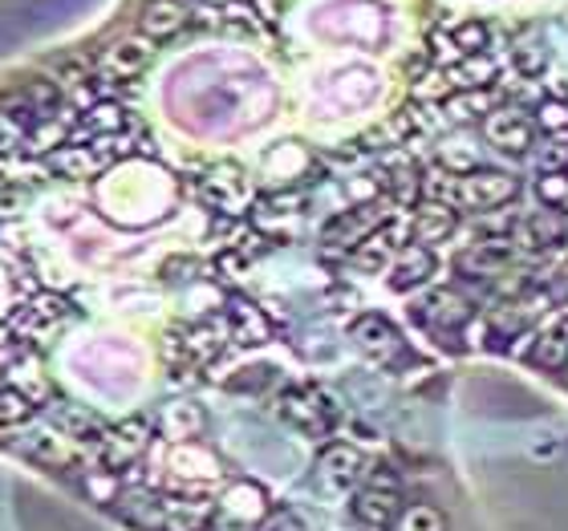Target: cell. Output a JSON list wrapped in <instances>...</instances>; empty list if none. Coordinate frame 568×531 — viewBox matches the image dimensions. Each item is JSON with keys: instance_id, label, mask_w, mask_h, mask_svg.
<instances>
[{"instance_id": "23", "label": "cell", "mask_w": 568, "mask_h": 531, "mask_svg": "<svg viewBox=\"0 0 568 531\" xmlns=\"http://www.w3.org/2000/svg\"><path fill=\"white\" fill-rule=\"evenodd\" d=\"M394 531H447V515L435 503H410V508H403Z\"/></svg>"}, {"instance_id": "24", "label": "cell", "mask_w": 568, "mask_h": 531, "mask_svg": "<svg viewBox=\"0 0 568 531\" xmlns=\"http://www.w3.org/2000/svg\"><path fill=\"white\" fill-rule=\"evenodd\" d=\"M536 126L552 139H568V98H545L536 110Z\"/></svg>"}, {"instance_id": "12", "label": "cell", "mask_w": 568, "mask_h": 531, "mask_svg": "<svg viewBox=\"0 0 568 531\" xmlns=\"http://www.w3.org/2000/svg\"><path fill=\"white\" fill-rule=\"evenodd\" d=\"M321 474H325V483L345 491V487H354L362 474H366V459H362V450L349 447V442H329V447L321 450L317 459Z\"/></svg>"}, {"instance_id": "8", "label": "cell", "mask_w": 568, "mask_h": 531, "mask_svg": "<svg viewBox=\"0 0 568 531\" xmlns=\"http://www.w3.org/2000/svg\"><path fill=\"white\" fill-rule=\"evenodd\" d=\"M487 142H496L499 151L508 154H524L532 146V119L516 106H496L484 122Z\"/></svg>"}, {"instance_id": "7", "label": "cell", "mask_w": 568, "mask_h": 531, "mask_svg": "<svg viewBox=\"0 0 568 531\" xmlns=\"http://www.w3.org/2000/svg\"><path fill=\"white\" fill-rule=\"evenodd\" d=\"M403 515V491L390 487H362L354 496V520L362 531H390Z\"/></svg>"}, {"instance_id": "30", "label": "cell", "mask_w": 568, "mask_h": 531, "mask_svg": "<svg viewBox=\"0 0 568 531\" xmlns=\"http://www.w3.org/2000/svg\"><path fill=\"white\" fill-rule=\"evenodd\" d=\"M565 212H568V200H565Z\"/></svg>"}, {"instance_id": "4", "label": "cell", "mask_w": 568, "mask_h": 531, "mask_svg": "<svg viewBox=\"0 0 568 531\" xmlns=\"http://www.w3.org/2000/svg\"><path fill=\"white\" fill-rule=\"evenodd\" d=\"M90 447H94L98 462H102V471L119 474L122 467H131L142 450L151 447V422H146V418H126V422H114V426H106V430H102Z\"/></svg>"}, {"instance_id": "29", "label": "cell", "mask_w": 568, "mask_h": 531, "mask_svg": "<svg viewBox=\"0 0 568 531\" xmlns=\"http://www.w3.org/2000/svg\"><path fill=\"white\" fill-rule=\"evenodd\" d=\"M261 531H305V528H301V520H296V515H288V511H276L273 520H264Z\"/></svg>"}, {"instance_id": "6", "label": "cell", "mask_w": 568, "mask_h": 531, "mask_svg": "<svg viewBox=\"0 0 568 531\" xmlns=\"http://www.w3.org/2000/svg\"><path fill=\"white\" fill-rule=\"evenodd\" d=\"M70 317H73V308H70V300H65V296L41 293V296H33V300H24V305H17V313H12V320H9V329L21 333V337H33V333L58 329L61 320H70Z\"/></svg>"}, {"instance_id": "21", "label": "cell", "mask_w": 568, "mask_h": 531, "mask_svg": "<svg viewBox=\"0 0 568 531\" xmlns=\"http://www.w3.org/2000/svg\"><path fill=\"white\" fill-rule=\"evenodd\" d=\"M568 357V320H560V325H552L548 333H540L532 345V361L545 369H560Z\"/></svg>"}, {"instance_id": "27", "label": "cell", "mask_w": 568, "mask_h": 531, "mask_svg": "<svg viewBox=\"0 0 568 531\" xmlns=\"http://www.w3.org/2000/svg\"><path fill=\"white\" fill-rule=\"evenodd\" d=\"M536 163H540V171H545V175H552V171H568V139L548 142Z\"/></svg>"}, {"instance_id": "13", "label": "cell", "mask_w": 568, "mask_h": 531, "mask_svg": "<svg viewBox=\"0 0 568 531\" xmlns=\"http://www.w3.org/2000/svg\"><path fill=\"white\" fill-rule=\"evenodd\" d=\"M187 21H191V0H146V9H142V17H139V29H142V37L163 41V37H175Z\"/></svg>"}, {"instance_id": "9", "label": "cell", "mask_w": 568, "mask_h": 531, "mask_svg": "<svg viewBox=\"0 0 568 531\" xmlns=\"http://www.w3.org/2000/svg\"><path fill=\"white\" fill-rule=\"evenodd\" d=\"M508 261H511V239L487 236L463 252L459 261H455V268H459L463 276H471V280H491V276H499V268Z\"/></svg>"}, {"instance_id": "20", "label": "cell", "mask_w": 568, "mask_h": 531, "mask_svg": "<svg viewBox=\"0 0 568 531\" xmlns=\"http://www.w3.org/2000/svg\"><path fill=\"white\" fill-rule=\"evenodd\" d=\"M496 102H499V94L496 90H467V94H450L443 106H447V114L455 122H471V119H487L491 110H496Z\"/></svg>"}, {"instance_id": "15", "label": "cell", "mask_w": 568, "mask_h": 531, "mask_svg": "<svg viewBox=\"0 0 568 531\" xmlns=\"http://www.w3.org/2000/svg\"><path fill=\"white\" fill-rule=\"evenodd\" d=\"M438 261L435 252L426 248V244H406L398 256H394V268H390V288H398V293H410V288H418V284H426L430 276H435Z\"/></svg>"}, {"instance_id": "17", "label": "cell", "mask_w": 568, "mask_h": 531, "mask_svg": "<svg viewBox=\"0 0 568 531\" xmlns=\"http://www.w3.org/2000/svg\"><path fill=\"white\" fill-rule=\"evenodd\" d=\"M386 187L398 203H415L423 195V171L415 166L410 154H394L390 166H386Z\"/></svg>"}, {"instance_id": "19", "label": "cell", "mask_w": 568, "mask_h": 531, "mask_svg": "<svg viewBox=\"0 0 568 531\" xmlns=\"http://www.w3.org/2000/svg\"><path fill=\"white\" fill-rule=\"evenodd\" d=\"M568 224L560 212H532V219H524V239H528V248H557L560 239H565Z\"/></svg>"}, {"instance_id": "18", "label": "cell", "mask_w": 568, "mask_h": 531, "mask_svg": "<svg viewBox=\"0 0 568 531\" xmlns=\"http://www.w3.org/2000/svg\"><path fill=\"white\" fill-rule=\"evenodd\" d=\"M455 207H443V203H426L423 212H418V219H415V244H443V239L455 232Z\"/></svg>"}, {"instance_id": "2", "label": "cell", "mask_w": 568, "mask_h": 531, "mask_svg": "<svg viewBox=\"0 0 568 531\" xmlns=\"http://www.w3.org/2000/svg\"><path fill=\"white\" fill-rule=\"evenodd\" d=\"M276 413H281L284 422L296 426V430H305L313 438H325L333 435V426H337V406L325 390L317 386H288V390L276 398Z\"/></svg>"}, {"instance_id": "16", "label": "cell", "mask_w": 568, "mask_h": 531, "mask_svg": "<svg viewBox=\"0 0 568 531\" xmlns=\"http://www.w3.org/2000/svg\"><path fill=\"white\" fill-rule=\"evenodd\" d=\"M203 200L212 203L215 212L236 215V207L248 200V178L236 166H215L212 178H203Z\"/></svg>"}, {"instance_id": "25", "label": "cell", "mask_w": 568, "mask_h": 531, "mask_svg": "<svg viewBox=\"0 0 568 531\" xmlns=\"http://www.w3.org/2000/svg\"><path fill=\"white\" fill-rule=\"evenodd\" d=\"M450 45L459 58H479L487 53V24L484 21H463L455 33H450Z\"/></svg>"}, {"instance_id": "26", "label": "cell", "mask_w": 568, "mask_h": 531, "mask_svg": "<svg viewBox=\"0 0 568 531\" xmlns=\"http://www.w3.org/2000/svg\"><path fill=\"white\" fill-rule=\"evenodd\" d=\"M536 195H540L548 207H565V200H568V171L540 175V183H536Z\"/></svg>"}, {"instance_id": "1", "label": "cell", "mask_w": 568, "mask_h": 531, "mask_svg": "<svg viewBox=\"0 0 568 531\" xmlns=\"http://www.w3.org/2000/svg\"><path fill=\"white\" fill-rule=\"evenodd\" d=\"M520 195V183L508 171H491V166H475L455 175V195L450 207H467V212H496L504 203H511Z\"/></svg>"}, {"instance_id": "3", "label": "cell", "mask_w": 568, "mask_h": 531, "mask_svg": "<svg viewBox=\"0 0 568 531\" xmlns=\"http://www.w3.org/2000/svg\"><path fill=\"white\" fill-rule=\"evenodd\" d=\"M386 219H390L386 203H378V200L357 203V207H349V212H337L329 224H325V232H321V248L337 252V256H345V252H357L382 224H386Z\"/></svg>"}, {"instance_id": "28", "label": "cell", "mask_w": 568, "mask_h": 531, "mask_svg": "<svg viewBox=\"0 0 568 531\" xmlns=\"http://www.w3.org/2000/svg\"><path fill=\"white\" fill-rule=\"evenodd\" d=\"M545 296H548V305H560V300H568V261H565V268H557V276L548 280Z\"/></svg>"}, {"instance_id": "10", "label": "cell", "mask_w": 568, "mask_h": 531, "mask_svg": "<svg viewBox=\"0 0 568 531\" xmlns=\"http://www.w3.org/2000/svg\"><path fill=\"white\" fill-rule=\"evenodd\" d=\"M224 317L236 345H264L273 337V320L264 317V308H256L252 300H244V296H227Z\"/></svg>"}, {"instance_id": "5", "label": "cell", "mask_w": 568, "mask_h": 531, "mask_svg": "<svg viewBox=\"0 0 568 531\" xmlns=\"http://www.w3.org/2000/svg\"><path fill=\"white\" fill-rule=\"evenodd\" d=\"M349 333H354V341L369 354V361H378V366H398V361H406L403 333L394 329L386 317H378V313H366V317H357Z\"/></svg>"}, {"instance_id": "14", "label": "cell", "mask_w": 568, "mask_h": 531, "mask_svg": "<svg viewBox=\"0 0 568 531\" xmlns=\"http://www.w3.org/2000/svg\"><path fill=\"white\" fill-rule=\"evenodd\" d=\"M406 236H410V227L398 224V219H386V224L374 232V236L362 244V248L354 252V264L357 268H366V272H378L382 264L390 261V256H398L406 244Z\"/></svg>"}, {"instance_id": "11", "label": "cell", "mask_w": 568, "mask_h": 531, "mask_svg": "<svg viewBox=\"0 0 568 531\" xmlns=\"http://www.w3.org/2000/svg\"><path fill=\"white\" fill-rule=\"evenodd\" d=\"M415 313L426 329H459V325L471 320V305H467L455 288H435V293L426 296Z\"/></svg>"}, {"instance_id": "22", "label": "cell", "mask_w": 568, "mask_h": 531, "mask_svg": "<svg viewBox=\"0 0 568 531\" xmlns=\"http://www.w3.org/2000/svg\"><path fill=\"white\" fill-rule=\"evenodd\" d=\"M29 413H33V401L24 398L17 386L0 381V430H17V426H24L29 422Z\"/></svg>"}]
</instances>
